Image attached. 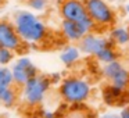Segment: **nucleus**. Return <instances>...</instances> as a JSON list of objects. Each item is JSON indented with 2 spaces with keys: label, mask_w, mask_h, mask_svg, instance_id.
Instances as JSON below:
<instances>
[{
  "label": "nucleus",
  "mask_w": 129,
  "mask_h": 118,
  "mask_svg": "<svg viewBox=\"0 0 129 118\" xmlns=\"http://www.w3.org/2000/svg\"><path fill=\"white\" fill-rule=\"evenodd\" d=\"M13 24L20 38L26 45H39L49 36L46 22L31 10H18L13 15Z\"/></svg>",
  "instance_id": "nucleus-1"
},
{
  "label": "nucleus",
  "mask_w": 129,
  "mask_h": 118,
  "mask_svg": "<svg viewBox=\"0 0 129 118\" xmlns=\"http://www.w3.org/2000/svg\"><path fill=\"white\" fill-rule=\"evenodd\" d=\"M57 93L64 103L70 106L85 104L93 93V86L89 79L79 75H67L57 86Z\"/></svg>",
  "instance_id": "nucleus-2"
},
{
  "label": "nucleus",
  "mask_w": 129,
  "mask_h": 118,
  "mask_svg": "<svg viewBox=\"0 0 129 118\" xmlns=\"http://www.w3.org/2000/svg\"><path fill=\"white\" fill-rule=\"evenodd\" d=\"M51 86L53 85L49 75L39 74L31 81H28L22 87H20V99L28 107H38L45 101Z\"/></svg>",
  "instance_id": "nucleus-3"
},
{
  "label": "nucleus",
  "mask_w": 129,
  "mask_h": 118,
  "mask_svg": "<svg viewBox=\"0 0 129 118\" xmlns=\"http://www.w3.org/2000/svg\"><path fill=\"white\" fill-rule=\"evenodd\" d=\"M90 20L100 28H112L117 22V11L108 0H85Z\"/></svg>",
  "instance_id": "nucleus-4"
},
{
  "label": "nucleus",
  "mask_w": 129,
  "mask_h": 118,
  "mask_svg": "<svg viewBox=\"0 0 129 118\" xmlns=\"http://www.w3.org/2000/svg\"><path fill=\"white\" fill-rule=\"evenodd\" d=\"M101 75L108 83L119 87L122 90H129V68L122 61L117 60L101 67Z\"/></svg>",
  "instance_id": "nucleus-5"
},
{
  "label": "nucleus",
  "mask_w": 129,
  "mask_h": 118,
  "mask_svg": "<svg viewBox=\"0 0 129 118\" xmlns=\"http://www.w3.org/2000/svg\"><path fill=\"white\" fill-rule=\"evenodd\" d=\"M96 28V24L90 18L82 21V22H72V21H61L60 31L61 35L68 43H76L78 45L86 35L93 32Z\"/></svg>",
  "instance_id": "nucleus-6"
},
{
  "label": "nucleus",
  "mask_w": 129,
  "mask_h": 118,
  "mask_svg": "<svg viewBox=\"0 0 129 118\" xmlns=\"http://www.w3.org/2000/svg\"><path fill=\"white\" fill-rule=\"evenodd\" d=\"M13 71V76H14V83L15 86L22 87L28 81L39 75V70H38L36 64L29 58L28 56H20L13 61L10 65Z\"/></svg>",
  "instance_id": "nucleus-7"
},
{
  "label": "nucleus",
  "mask_w": 129,
  "mask_h": 118,
  "mask_svg": "<svg viewBox=\"0 0 129 118\" xmlns=\"http://www.w3.org/2000/svg\"><path fill=\"white\" fill-rule=\"evenodd\" d=\"M78 45L85 56L94 57V58H97L107 49L117 47L108 36H101V35L94 34V32H90L89 35H86Z\"/></svg>",
  "instance_id": "nucleus-8"
},
{
  "label": "nucleus",
  "mask_w": 129,
  "mask_h": 118,
  "mask_svg": "<svg viewBox=\"0 0 129 118\" xmlns=\"http://www.w3.org/2000/svg\"><path fill=\"white\" fill-rule=\"evenodd\" d=\"M58 14L62 20L72 21V22H82L90 18L87 14L85 0H61Z\"/></svg>",
  "instance_id": "nucleus-9"
},
{
  "label": "nucleus",
  "mask_w": 129,
  "mask_h": 118,
  "mask_svg": "<svg viewBox=\"0 0 129 118\" xmlns=\"http://www.w3.org/2000/svg\"><path fill=\"white\" fill-rule=\"evenodd\" d=\"M0 45L14 53H18L22 49L24 42L18 35L13 21L0 20Z\"/></svg>",
  "instance_id": "nucleus-10"
},
{
  "label": "nucleus",
  "mask_w": 129,
  "mask_h": 118,
  "mask_svg": "<svg viewBox=\"0 0 129 118\" xmlns=\"http://www.w3.org/2000/svg\"><path fill=\"white\" fill-rule=\"evenodd\" d=\"M101 99L108 107L129 106V90H122L111 83H107L101 90Z\"/></svg>",
  "instance_id": "nucleus-11"
},
{
  "label": "nucleus",
  "mask_w": 129,
  "mask_h": 118,
  "mask_svg": "<svg viewBox=\"0 0 129 118\" xmlns=\"http://www.w3.org/2000/svg\"><path fill=\"white\" fill-rule=\"evenodd\" d=\"M82 50L79 45L76 43H67L60 51V63L65 68H72L81 61L82 58Z\"/></svg>",
  "instance_id": "nucleus-12"
},
{
  "label": "nucleus",
  "mask_w": 129,
  "mask_h": 118,
  "mask_svg": "<svg viewBox=\"0 0 129 118\" xmlns=\"http://www.w3.org/2000/svg\"><path fill=\"white\" fill-rule=\"evenodd\" d=\"M108 38L117 47L129 46V26L114 25L108 31Z\"/></svg>",
  "instance_id": "nucleus-13"
},
{
  "label": "nucleus",
  "mask_w": 129,
  "mask_h": 118,
  "mask_svg": "<svg viewBox=\"0 0 129 118\" xmlns=\"http://www.w3.org/2000/svg\"><path fill=\"white\" fill-rule=\"evenodd\" d=\"M18 99V92L13 86L10 87H0V106L4 108H11L17 104Z\"/></svg>",
  "instance_id": "nucleus-14"
},
{
  "label": "nucleus",
  "mask_w": 129,
  "mask_h": 118,
  "mask_svg": "<svg viewBox=\"0 0 129 118\" xmlns=\"http://www.w3.org/2000/svg\"><path fill=\"white\" fill-rule=\"evenodd\" d=\"M14 76L13 71L9 65L6 67H0V87H10L14 86Z\"/></svg>",
  "instance_id": "nucleus-15"
},
{
  "label": "nucleus",
  "mask_w": 129,
  "mask_h": 118,
  "mask_svg": "<svg viewBox=\"0 0 129 118\" xmlns=\"http://www.w3.org/2000/svg\"><path fill=\"white\" fill-rule=\"evenodd\" d=\"M15 60V53L4 46L0 45V67H6V65H11L13 61Z\"/></svg>",
  "instance_id": "nucleus-16"
},
{
  "label": "nucleus",
  "mask_w": 129,
  "mask_h": 118,
  "mask_svg": "<svg viewBox=\"0 0 129 118\" xmlns=\"http://www.w3.org/2000/svg\"><path fill=\"white\" fill-rule=\"evenodd\" d=\"M26 6L34 13H43L49 6V0H26Z\"/></svg>",
  "instance_id": "nucleus-17"
},
{
  "label": "nucleus",
  "mask_w": 129,
  "mask_h": 118,
  "mask_svg": "<svg viewBox=\"0 0 129 118\" xmlns=\"http://www.w3.org/2000/svg\"><path fill=\"white\" fill-rule=\"evenodd\" d=\"M49 78H50L51 85H56V86H58V85L61 83V81L64 79V76H62L61 72H51L50 75H49Z\"/></svg>",
  "instance_id": "nucleus-18"
},
{
  "label": "nucleus",
  "mask_w": 129,
  "mask_h": 118,
  "mask_svg": "<svg viewBox=\"0 0 129 118\" xmlns=\"http://www.w3.org/2000/svg\"><path fill=\"white\" fill-rule=\"evenodd\" d=\"M70 118H96V117L90 115V112H86V111H72Z\"/></svg>",
  "instance_id": "nucleus-19"
},
{
  "label": "nucleus",
  "mask_w": 129,
  "mask_h": 118,
  "mask_svg": "<svg viewBox=\"0 0 129 118\" xmlns=\"http://www.w3.org/2000/svg\"><path fill=\"white\" fill-rule=\"evenodd\" d=\"M99 118H121V117H119V114H117V112L108 111V112H104V114H101Z\"/></svg>",
  "instance_id": "nucleus-20"
},
{
  "label": "nucleus",
  "mask_w": 129,
  "mask_h": 118,
  "mask_svg": "<svg viewBox=\"0 0 129 118\" xmlns=\"http://www.w3.org/2000/svg\"><path fill=\"white\" fill-rule=\"evenodd\" d=\"M121 118H129V106H125L121 108V111L118 112Z\"/></svg>",
  "instance_id": "nucleus-21"
},
{
  "label": "nucleus",
  "mask_w": 129,
  "mask_h": 118,
  "mask_svg": "<svg viewBox=\"0 0 129 118\" xmlns=\"http://www.w3.org/2000/svg\"><path fill=\"white\" fill-rule=\"evenodd\" d=\"M122 9H123V11H125V14H128V15H129V2H126V3H123Z\"/></svg>",
  "instance_id": "nucleus-22"
},
{
  "label": "nucleus",
  "mask_w": 129,
  "mask_h": 118,
  "mask_svg": "<svg viewBox=\"0 0 129 118\" xmlns=\"http://www.w3.org/2000/svg\"><path fill=\"white\" fill-rule=\"evenodd\" d=\"M110 3H115V4H119V3H126V0H108Z\"/></svg>",
  "instance_id": "nucleus-23"
},
{
  "label": "nucleus",
  "mask_w": 129,
  "mask_h": 118,
  "mask_svg": "<svg viewBox=\"0 0 129 118\" xmlns=\"http://www.w3.org/2000/svg\"><path fill=\"white\" fill-rule=\"evenodd\" d=\"M4 3H6V0H0V7L4 6Z\"/></svg>",
  "instance_id": "nucleus-24"
}]
</instances>
